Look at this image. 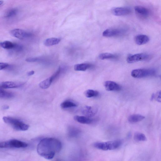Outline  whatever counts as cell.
Instances as JSON below:
<instances>
[{"label":"cell","mask_w":161,"mask_h":161,"mask_svg":"<svg viewBox=\"0 0 161 161\" xmlns=\"http://www.w3.org/2000/svg\"><path fill=\"white\" fill-rule=\"evenodd\" d=\"M61 41L60 39L52 38L46 39L44 42V45L46 46L49 47L59 44Z\"/></svg>","instance_id":"ffe728a7"},{"label":"cell","mask_w":161,"mask_h":161,"mask_svg":"<svg viewBox=\"0 0 161 161\" xmlns=\"http://www.w3.org/2000/svg\"><path fill=\"white\" fill-rule=\"evenodd\" d=\"M35 71H30V72L28 73L27 75L28 76H32L34 75V74H35Z\"/></svg>","instance_id":"1f68e13d"},{"label":"cell","mask_w":161,"mask_h":161,"mask_svg":"<svg viewBox=\"0 0 161 161\" xmlns=\"http://www.w3.org/2000/svg\"><path fill=\"white\" fill-rule=\"evenodd\" d=\"M122 141L120 140L106 142H97L94 144V147L97 149L103 151L112 150L119 148L121 146Z\"/></svg>","instance_id":"7a4b0ae2"},{"label":"cell","mask_w":161,"mask_h":161,"mask_svg":"<svg viewBox=\"0 0 161 161\" xmlns=\"http://www.w3.org/2000/svg\"><path fill=\"white\" fill-rule=\"evenodd\" d=\"M134 10L136 13L142 17H147L150 14V11L148 9L142 6H136Z\"/></svg>","instance_id":"4fadbf2b"},{"label":"cell","mask_w":161,"mask_h":161,"mask_svg":"<svg viewBox=\"0 0 161 161\" xmlns=\"http://www.w3.org/2000/svg\"><path fill=\"white\" fill-rule=\"evenodd\" d=\"M28 146V145L25 142L17 139L2 142V148H24Z\"/></svg>","instance_id":"5b68a950"},{"label":"cell","mask_w":161,"mask_h":161,"mask_svg":"<svg viewBox=\"0 0 161 161\" xmlns=\"http://www.w3.org/2000/svg\"><path fill=\"white\" fill-rule=\"evenodd\" d=\"M151 58V56L145 53H139L128 56L127 58V63L131 64L138 62L139 61L149 60Z\"/></svg>","instance_id":"8992f818"},{"label":"cell","mask_w":161,"mask_h":161,"mask_svg":"<svg viewBox=\"0 0 161 161\" xmlns=\"http://www.w3.org/2000/svg\"><path fill=\"white\" fill-rule=\"evenodd\" d=\"M92 67V65L90 64L82 63L75 65L74 69L77 71H85Z\"/></svg>","instance_id":"d6986e66"},{"label":"cell","mask_w":161,"mask_h":161,"mask_svg":"<svg viewBox=\"0 0 161 161\" xmlns=\"http://www.w3.org/2000/svg\"><path fill=\"white\" fill-rule=\"evenodd\" d=\"M84 94L86 97L91 98L98 96L99 92L97 91L88 89L85 92Z\"/></svg>","instance_id":"484cf974"},{"label":"cell","mask_w":161,"mask_h":161,"mask_svg":"<svg viewBox=\"0 0 161 161\" xmlns=\"http://www.w3.org/2000/svg\"><path fill=\"white\" fill-rule=\"evenodd\" d=\"M125 33V30L122 29H108L103 32V36L106 37H118L123 35Z\"/></svg>","instance_id":"ba28073f"},{"label":"cell","mask_w":161,"mask_h":161,"mask_svg":"<svg viewBox=\"0 0 161 161\" xmlns=\"http://www.w3.org/2000/svg\"><path fill=\"white\" fill-rule=\"evenodd\" d=\"M2 87L4 89L15 88L19 87L21 84L13 82H2L1 84Z\"/></svg>","instance_id":"2e32d148"},{"label":"cell","mask_w":161,"mask_h":161,"mask_svg":"<svg viewBox=\"0 0 161 161\" xmlns=\"http://www.w3.org/2000/svg\"><path fill=\"white\" fill-rule=\"evenodd\" d=\"M14 95L13 93L5 90L0 85V98L9 99L13 98Z\"/></svg>","instance_id":"ac0fdd59"},{"label":"cell","mask_w":161,"mask_h":161,"mask_svg":"<svg viewBox=\"0 0 161 161\" xmlns=\"http://www.w3.org/2000/svg\"><path fill=\"white\" fill-rule=\"evenodd\" d=\"M40 60V58L38 57H30L27 58L26 61L27 62L34 63L39 61Z\"/></svg>","instance_id":"f1b7e54d"},{"label":"cell","mask_w":161,"mask_h":161,"mask_svg":"<svg viewBox=\"0 0 161 161\" xmlns=\"http://www.w3.org/2000/svg\"><path fill=\"white\" fill-rule=\"evenodd\" d=\"M15 45V44L8 41L0 43V46L2 48L6 49H13Z\"/></svg>","instance_id":"603a6c76"},{"label":"cell","mask_w":161,"mask_h":161,"mask_svg":"<svg viewBox=\"0 0 161 161\" xmlns=\"http://www.w3.org/2000/svg\"><path fill=\"white\" fill-rule=\"evenodd\" d=\"M74 119L76 122L82 124H91L94 122L93 119L85 116H74Z\"/></svg>","instance_id":"5bb4252c"},{"label":"cell","mask_w":161,"mask_h":161,"mask_svg":"<svg viewBox=\"0 0 161 161\" xmlns=\"http://www.w3.org/2000/svg\"><path fill=\"white\" fill-rule=\"evenodd\" d=\"M145 118V116L139 114H133L128 117V122L132 123H136L141 121Z\"/></svg>","instance_id":"9a60e30c"},{"label":"cell","mask_w":161,"mask_h":161,"mask_svg":"<svg viewBox=\"0 0 161 161\" xmlns=\"http://www.w3.org/2000/svg\"><path fill=\"white\" fill-rule=\"evenodd\" d=\"M156 74V71L153 69H140L133 70L131 75L134 78L140 79L154 76Z\"/></svg>","instance_id":"277c9868"},{"label":"cell","mask_w":161,"mask_h":161,"mask_svg":"<svg viewBox=\"0 0 161 161\" xmlns=\"http://www.w3.org/2000/svg\"><path fill=\"white\" fill-rule=\"evenodd\" d=\"M80 130L75 126H70L68 129V134L71 137H77L80 134Z\"/></svg>","instance_id":"e0dca14e"},{"label":"cell","mask_w":161,"mask_h":161,"mask_svg":"<svg viewBox=\"0 0 161 161\" xmlns=\"http://www.w3.org/2000/svg\"><path fill=\"white\" fill-rule=\"evenodd\" d=\"M3 120L7 124L10 125L14 129L18 131H26L28 130L29 126L20 120L10 117L4 116Z\"/></svg>","instance_id":"3957f363"},{"label":"cell","mask_w":161,"mask_h":161,"mask_svg":"<svg viewBox=\"0 0 161 161\" xmlns=\"http://www.w3.org/2000/svg\"><path fill=\"white\" fill-rule=\"evenodd\" d=\"M2 108L3 110H8L9 108V106L8 105H4V106H3Z\"/></svg>","instance_id":"d6a6232c"},{"label":"cell","mask_w":161,"mask_h":161,"mask_svg":"<svg viewBox=\"0 0 161 161\" xmlns=\"http://www.w3.org/2000/svg\"><path fill=\"white\" fill-rule=\"evenodd\" d=\"M134 40L136 44L142 45L146 44L149 41L150 39L149 37L146 35H140L136 36Z\"/></svg>","instance_id":"7c38bea8"},{"label":"cell","mask_w":161,"mask_h":161,"mask_svg":"<svg viewBox=\"0 0 161 161\" xmlns=\"http://www.w3.org/2000/svg\"><path fill=\"white\" fill-rule=\"evenodd\" d=\"M77 106V105L76 103L69 100L65 101L63 102L62 103H61V107L62 108H64V109L76 107Z\"/></svg>","instance_id":"d4e9b609"},{"label":"cell","mask_w":161,"mask_h":161,"mask_svg":"<svg viewBox=\"0 0 161 161\" xmlns=\"http://www.w3.org/2000/svg\"><path fill=\"white\" fill-rule=\"evenodd\" d=\"M61 141L55 138H46L40 141L37 145V152L40 156L47 160L53 158L55 154L61 150Z\"/></svg>","instance_id":"6da1fadb"},{"label":"cell","mask_w":161,"mask_h":161,"mask_svg":"<svg viewBox=\"0 0 161 161\" xmlns=\"http://www.w3.org/2000/svg\"><path fill=\"white\" fill-rule=\"evenodd\" d=\"M23 48L22 45L15 44V47L13 49H14L15 51L19 52L22 51Z\"/></svg>","instance_id":"f546056e"},{"label":"cell","mask_w":161,"mask_h":161,"mask_svg":"<svg viewBox=\"0 0 161 161\" xmlns=\"http://www.w3.org/2000/svg\"><path fill=\"white\" fill-rule=\"evenodd\" d=\"M105 89L108 91H118L120 90L121 86L115 82L108 80L104 83Z\"/></svg>","instance_id":"8fae6325"},{"label":"cell","mask_w":161,"mask_h":161,"mask_svg":"<svg viewBox=\"0 0 161 161\" xmlns=\"http://www.w3.org/2000/svg\"><path fill=\"white\" fill-rule=\"evenodd\" d=\"M97 112L98 109L95 107L86 106L82 110V112L83 115L89 118L94 116Z\"/></svg>","instance_id":"9c48e42d"},{"label":"cell","mask_w":161,"mask_h":161,"mask_svg":"<svg viewBox=\"0 0 161 161\" xmlns=\"http://www.w3.org/2000/svg\"><path fill=\"white\" fill-rule=\"evenodd\" d=\"M99 58L101 60L115 59L117 57L115 55L108 53L101 54L99 55Z\"/></svg>","instance_id":"7402d4cb"},{"label":"cell","mask_w":161,"mask_h":161,"mask_svg":"<svg viewBox=\"0 0 161 161\" xmlns=\"http://www.w3.org/2000/svg\"><path fill=\"white\" fill-rule=\"evenodd\" d=\"M3 3V1H0V5H1Z\"/></svg>","instance_id":"836d02e7"},{"label":"cell","mask_w":161,"mask_h":161,"mask_svg":"<svg viewBox=\"0 0 161 161\" xmlns=\"http://www.w3.org/2000/svg\"><path fill=\"white\" fill-rule=\"evenodd\" d=\"M17 11L16 9H11L6 13L5 17L6 18H9L13 17L17 14Z\"/></svg>","instance_id":"4316f807"},{"label":"cell","mask_w":161,"mask_h":161,"mask_svg":"<svg viewBox=\"0 0 161 161\" xmlns=\"http://www.w3.org/2000/svg\"><path fill=\"white\" fill-rule=\"evenodd\" d=\"M9 66V65L7 63H0V70L7 69Z\"/></svg>","instance_id":"4dcf8cb0"},{"label":"cell","mask_w":161,"mask_h":161,"mask_svg":"<svg viewBox=\"0 0 161 161\" xmlns=\"http://www.w3.org/2000/svg\"><path fill=\"white\" fill-rule=\"evenodd\" d=\"M158 102H161V91L157 92L156 94H153L152 96L151 100H153L154 99Z\"/></svg>","instance_id":"83f0119b"},{"label":"cell","mask_w":161,"mask_h":161,"mask_svg":"<svg viewBox=\"0 0 161 161\" xmlns=\"http://www.w3.org/2000/svg\"><path fill=\"white\" fill-rule=\"evenodd\" d=\"M134 138L137 141H145L147 140V138L145 135L142 133L137 132L134 135Z\"/></svg>","instance_id":"cb8c5ba5"},{"label":"cell","mask_w":161,"mask_h":161,"mask_svg":"<svg viewBox=\"0 0 161 161\" xmlns=\"http://www.w3.org/2000/svg\"><path fill=\"white\" fill-rule=\"evenodd\" d=\"M53 81L51 77H50L40 82L39 84V86L43 89H47L50 86Z\"/></svg>","instance_id":"44dd1931"},{"label":"cell","mask_w":161,"mask_h":161,"mask_svg":"<svg viewBox=\"0 0 161 161\" xmlns=\"http://www.w3.org/2000/svg\"><path fill=\"white\" fill-rule=\"evenodd\" d=\"M11 33L12 36L20 39L29 38L33 35L32 33L20 29L12 30Z\"/></svg>","instance_id":"52a82bcc"},{"label":"cell","mask_w":161,"mask_h":161,"mask_svg":"<svg viewBox=\"0 0 161 161\" xmlns=\"http://www.w3.org/2000/svg\"><path fill=\"white\" fill-rule=\"evenodd\" d=\"M131 10L128 7H116L113 9L112 13L116 16H121L127 15L130 14Z\"/></svg>","instance_id":"30bf717a"}]
</instances>
